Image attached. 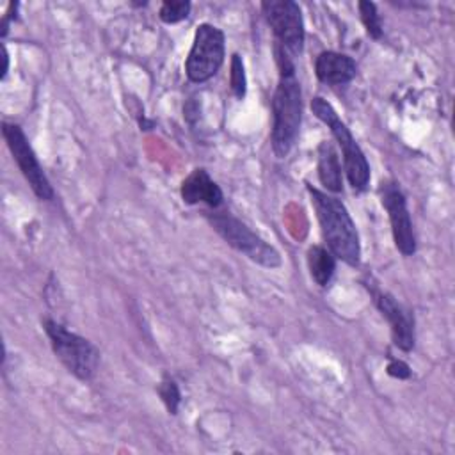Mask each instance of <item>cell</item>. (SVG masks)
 Here are the masks:
<instances>
[{
	"instance_id": "52a82bcc",
	"label": "cell",
	"mask_w": 455,
	"mask_h": 455,
	"mask_svg": "<svg viewBox=\"0 0 455 455\" xmlns=\"http://www.w3.org/2000/svg\"><path fill=\"white\" fill-rule=\"evenodd\" d=\"M261 12L274 34V46L295 59L304 48L302 11L293 0L261 2Z\"/></svg>"
},
{
	"instance_id": "6da1fadb",
	"label": "cell",
	"mask_w": 455,
	"mask_h": 455,
	"mask_svg": "<svg viewBox=\"0 0 455 455\" xmlns=\"http://www.w3.org/2000/svg\"><path fill=\"white\" fill-rule=\"evenodd\" d=\"M279 80L272 96L270 144L277 158L288 156L297 142L302 121V91L295 75L293 59L274 46Z\"/></svg>"
},
{
	"instance_id": "ba28073f",
	"label": "cell",
	"mask_w": 455,
	"mask_h": 455,
	"mask_svg": "<svg viewBox=\"0 0 455 455\" xmlns=\"http://www.w3.org/2000/svg\"><path fill=\"white\" fill-rule=\"evenodd\" d=\"M2 135H4V140L9 148L14 162L18 164V169L21 171L23 178L30 185L32 192L41 201H52L53 196H55L53 187H52L48 176L44 174L43 165L39 164L25 132L21 130V126L4 121L2 123Z\"/></svg>"
},
{
	"instance_id": "4fadbf2b",
	"label": "cell",
	"mask_w": 455,
	"mask_h": 455,
	"mask_svg": "<svg viewBox=\"0 0 455 455\" xmlns=\"http://www.w3.org/2000/svg\"><path fill=\"white\" fill-rule=\"evenodd\" d=\"M316 169L318 180L327 192L338 194L343 190V176H341V164L334 146L327 140H322L316 149Z\"/></svg>"
},
{
	"instance_id": "9c48e42d",
	"label": "cell",
	"mask_w": 455,
	"mask_h": 455,
	"mask_svg": "<svg viewBox=\"0 0 455 455\" xmlns=\"http://www.w3.org/2000/svg\"><path fill=\"white\" fill-rule=\"evenodd\" d=\"M380 203L387 212L391 224V235L396 249L403 256H412L416 252V235L407 208V199L395 180H384L379 187Z\"/></svg>"
},
{
	"instance_id": "8fae6325",
	"label": "cell",
	"mask_w": 455,
	"mask_h": 455,
	"mask_svg": "<svg viewBox=\"0 0 455 455\" xmlns=\"http://www.w3.org/2000/svg\"><path fill=\"white\" fill-rule=\"evenodd\" d=\"M181 199L187 204H206L212 210H217L222 204L224 194L220 190V187L212 180V176L197 167L194 169L183 181H181V188H180Z\"/></svg>"
},
{
	"instance_id": "d6986e66",
	"label": "cell",
	"mask_w": 455,
	"mask_h": 455,
	"mask_svg": "<svg viewBox=\"0 0 455 455\" xmlns=\"http://www.w3.org/2000/svg\"><path fill=\"white\" fill-rule=\"evenodd\" d=\"M386 371H387V375H391L398 380H405L411 377V366L402 359H391Z\"/></svg>"
},
{
	"instance_id": "8992f818",
	"label": "cell",
	"mask_w": 455,
	"mask_h": 455,
	"mask_svg": "<svg viewBox=\"0 0 455 455\" xmlns=\"http://www.w3.org/2000/svg\"><path fill=\"white\" fill-rule=\"evenodd\" d=\"M224 57H226L224 32L212 23L197 25L192 48L185 60L187 78L194 84H203L210 80L220 69Z\"/></svg>"
},
{
	"instance_id": "30bf717a",
	"label": "cell",
	"mask_w": 455,
	"mask_h": 455,
	"mask_svg": "<svg viewBox=\"0 0 455 455\" xmlns=\"http://www.w3.org/2000/svg\"><path fill=\"white\" fill-rule=\"evenodd\" d=\"M370 290V288H368ZM371 297L380 311V315L387 320L389 329H391V338L393 343L403 350L409 352L414 348L416 341V331H414V315L407 307H403L391 293L382 291L375 286H371Z\"/></svg>"
},
{
	"instance_id": "e0dca14e",
	"label": "cell",
	"mask_w": 455,
	"mask_h": 455,
	"mask_svg": "<svg viewBox=\"0 0 455 455\" xmlns=\"http://www.w3.org/2000/svg\"><path fill=\"white\" fill-rule=\"evenodd\" d=\"M229 85L236 100H243L247 92V76L240 53L231 55V71H229Z\"/></svg>"
},
{
	"instance_id": "5b68a950",
	"label": "cell",
	"mask_w": 455,
	"mask_h": 455,
	"mask_svg": "<svg viewBox=\"0 0 455 455\" xmlns=\"http://www.w3.org/2000/svg\"><path fill=\"white\" fill-rule=\"evenodd\" d=\"M204 215L210 226L222 236V240L238 252H242L245 258L267 268L281 267L279 252L240 219L233 217L228 212L215 210L204 212Z\"/></svg>"
},
{
	"instance_id": "ac0fdd59",
	"label": "cell",
	"mask_w": 455,
	"mask_h": 455,
	"mask_svg": "<svg viewBox=\"0 0 455 455\" xmlns=\"http://www.w3.org/2000/svg\"><path fill=\"white\" fill-rule=\"evenodd\" d=\"M190 2L187 0H167L160 5L158 16L164 23L172 25L178 21H183L190 14Z\"/></svg>"
},
{
	"instance_id": "3957f363",
	"label": "cell",
	"mask_w": 455,
	"mask_h": 455,
	"mask_svg": "<svg viewBox=\"0 0 455 455\" xmlns=\"http://www.w3.org/2000/svg\"><path fill=\"white\" fill-rule=\"evenodd\" d=\"M311 110L313 114L329 126L331 133L334 135L341 153H343V169L347 174V180L350 187L355 192H364L370 185V164L366 160L364 151L354 139L348 126L339 119L334 107L323 100L322 96H315L311 100Z\"/></svg>"
},
{
	"instance_id": "7c38bea8",
	"label": "cell",
	"mask_w": 455,
	"mask_h": 455,
	"mask_svg": "<svg viewBox=\"0 0 455 455\" xmlns=\"http://www.w3.org/2000/svg\"><path fill=\"white\" fill-rule=\"evenodd\" d=\"M315 73L322 84L345 85L355 78L357 64L345 53L327 50L315 59Z\"/></svg>"
},
{
	"instance_id": "5bb4252c",
	"label": "cell",
	"mask_w": 455,
	"mask_h": 455,
	"mask_svg": "<svg viewBox=\"0 0 455 455\" xmlns=\"http://www.w3.org/2000/svg\"><path fill=\"white\" fill-rule=\"evenodd\" d=\"M307 268L318 286H327L336 272V258L323 245H311L306 254Z\"/></svg>"
},
{
	"instance_id": "44dd1931",
	"label": "cell",
	"mask_w": 455,
	"mask_h": 455,
	"mask_svg": "<svg viewBox=\"0 0 455 455\" xmlns=\"http://www.w3.org/2000/svg\"><path fill=\"white\" fill-rule=\"evenodd\" d=\"M2 57H4V68H2V78H5L7 71H9V53H7V48L5 44H2Z\"/></svg>"
},
{
	"instance_id": "2e32d148",
	"label": "cell",
	"mask_w": 455,
	"mask_h": 455,
	"mask_svg": "<svg viewBox=\"0 0 455 455\" xmlns=\"http://www.w3.org/2000/svg\"><path fill=\"white\" fill-rule=\"evenodd\" d=\"M158 396L162 398L165 409L169 414H176L178 412V407L181 403V393H180V387L176 384V380L169 375H164V379L160 380L158 387Z\"/></svg>"
},
{
	"instance_id": "277c9868",
	"label": "cell",
	"mask_w": 455,
	"mask_h": 455,
	"mask_svg": "<svg viewBox=\"0 0 455 455\" xmlns=\"http://www.w3.org/2000/svg\"><path fill=\"white\" fill-rule=\"evenodd\" d=\"M43 329L64 368L80 380H91L100 366L98 347L53 318H43Z\"/></svg>"
},
{
	"instance_id": "7a4b0ae2",
	"label": "cell",
	"mask_w": 455,
	"mask_h": 455,
	"mask_svg": "<svg viewBox=\"0 0 455 455\" xmlns=\"http://www.w3.org/2000/svg\"><path fill=\"white\" fill-rule=\"evenodd\" d=\"M306 188L327 249L336 259H341L350 267H357L361 261V242L355 222L352 220L347 206L338 197L313 185H307Z\"/></svg>"
},
{
	"instance_id": "9a60e30c",
	"label": "cell",
	"mask_w": 455,
	"mask_h": 455,
	"mask_svg": "<svg viewBox=\"0 0 455 455\" xmlns=\"http://www.w3.org/2000/svg\"><path fill=\"white\" fill-rule=\"evenodd\" d=\"M357 7H359L361 21H363L368 36L373 39H380L382 37V21H380V14L377 12V5L373 2L361 0L357 4Z\"/></svg>"
},
{
	"instance_id": "ffe728a7",
	"label": "cell",
	"mask_w": 455,
	"mask_h": 455,
	"mask_svg": "<svg viewBox=\"0 0 455 455\" xmlns=\"http://www.w3.org/2000/svg\"><path fill=\"white\" fill-rule=\"evenodd\" d=\"M197 114H199V107H197V103H196L194 100H190V101L183 107V116H185V119H187L190 124H194V119L197 117Z\"/></svg>"
}]
</instances>
